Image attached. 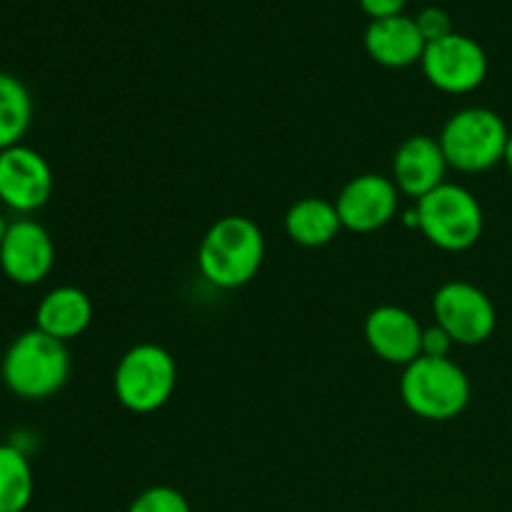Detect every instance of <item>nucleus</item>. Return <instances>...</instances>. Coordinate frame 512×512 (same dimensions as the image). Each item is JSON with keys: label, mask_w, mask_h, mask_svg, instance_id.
<instances>
[{"label": "nucleus", "mask_w": 512, "mask_h": 512, "mask_svg": "<svg viewBox=\"0 0 512 512\" xmlns=\"http://www.w3.org/2000/svg\"><path fill=\"white\" fill-rule=\"evenodd\" d=\"M435 323L455 345H480L498 328V310L485 290L465 280H450L433 295Z\"/></svg>", "instance_id": "obj_7"}, {"label": "nucleus", "mask_w": 512, "mask_h": 512, "mask_svg": "<svg viewBox=\"0 0 512 512\" xmlns=\"http://www.w3.org/2000/svg\"><path fill=\"white\" fill-rule=\"evenodd\" d=\"M503 163L508 165V170L512 173V133H510V138H508V148H505V158H503Z\"/></svg>", "instance_id": "obj_23"}, {"label": "nucleus", "mask_w": 512, "mask_h": 512, "mask_svg": "<svg viewBox=\"0 0 512 512\" xmlns=\"http://www.w3.org/2000/svg\"><path fill=\"white\" fill-rule=\"evenodd\" d=\"M8 225H10V223H5V220H3V215H0V245H3V240H5V233H8Z\"/></svg>", "instance_id": "obj_24"}, {"label": "nucleus", "mask_w": 512, "mask_h": 512, "mask_svg": "<svg viewBox=\"0 0 512 512\" xmlns=\"http://www.w3.org/2000/svg\"><path fill=\"white\" fill-rule=\"evenodd\" d=\"M420 65L430 85L453 95L470 93L488 78V53L478 40L463 33L425 43Z\"/></svg>", "instance_id": "obj_8"}, {"label": "nucleus", "mask_w": 512, "mask_h": 512, "mask_svg": "<svg viewBox=\"0 0 512 512\" xmlns=\"http://www.w3.org/2000/svg\"><path fill=\"white\" fill-rule=\"evenodd\" d=\"M415 23H418L420 33H423L425 43H433V40H440V38H445V35L455 33L453 20H450L448 10H443V8L420 10L418 18H415Z\"/></svg>", "instance_id": "obj_20"}, {"label": "nucleus", "mask_w": 512, "mask_h": 512, "mask_svg": "<svg viewBox=\"0 0 512 512\" xmlns=\"http://www.w3.org/2000/svg\"><path fill=\"white\" fill-rule=\"evenodd\" d=\"M365 48L375 63L385 68H408L420 63L425 53V38L410 15L373 20L365 30Z\"/></svg>", "instance_id": "obj_14"}, {"label": "nucleus", "mask_w": 512, "mask_h": 512, "mask_svg": "<svg viewBox=\"0 0 512 512\" xmlns=\"http://www.w3.org/2000/svg\"><path fill=\"white\" fill-rule=\"evenodd\" d=\"M70 375V355L63 340L43 330L18 335L3 358V380L18 398L45 400L58 393Z\"/></svg>", "instance_id": "obj_2"}, {"label": "nucleus", "mask_w": 512, "mask_h": 512, "mask_svg": "<svg viewBox=\"0 0 512 512\" xmlns=\"http://www.w3.org/2000/svg\"><path fill=\"white\" fill-rule=\"evenodd\" d=\"M128 512H190V503L170 485H153L130 503Z\"/></svg>", "instance_id": "obj_19"}, {"label": "nucleus", "mask_w": 512, "mask_h": 512, "mask_svg": "<svg viewBox=\"0 0 512 512\" xmlns=\"http://www.w3.org/2000/svg\"><path fill=\"white\" fill-rule=\"evenodd\" d=\"M423 325L398 305H380L365 318V340L385 363L410 365L423 353Z\"/></svg>", "instance_id": "obj_12"}, {"label": "nucleus", "mask_w": 512, "mask_h": 512, "mask_svg": "<svg viewBox=\"0 0 512 512\" xmlns=\"http://www.w3.org/2000/svg\"><path fill=\"white\" fill-rule=\"evenodd\" d=\"M55 263V245L48 230L35 220H15L8 225L0 245V268L13 283L38 285L48 278Z\"/></svg>", "instance_id": "obj_11"}, {"label": "nucleus", "mask_w": 512, "mask_h": 512, "mask_svg": "<svg viewBox=\"0 0 512 512\" xmlns=\"http://www.w3.org/2000/svg\"><path fill=\"white\" fill-rule=\"evenodd\" d=\"M30 120H33V100L28 88L15 75L0 73V153L20 145V138L30 128Z\"/></svg>", "instance_id": "obj_17"}, {"label": "nucleus", "mask_w": 512, "mask_h": 512, "mask_svg": "<svg viewBox=\"0 0 512 512\" xmlns=\"http://www.w3.org/2000/svg\"><path fill=\"white\" fill-rule=\"evenodd\" d=\"M340 215L335 203H328L323 198H303L295 205H290L285 215V230L293 243L303 248H323L338 238Z\"/></svg>", "instance_id": "obj_16"}, {"label": "nucleus", "mask_w": 512, "mask_h": 512, "mask_svg": "<svg viewBox=\"0 0 512 512\" xmlns=\"http://www.w3.org/2000/svg\"><path fill=\"white\" fill-rule=\"evenodd\" d=\"M448 168L450 165L438 138L413 135L395 150L393 183L398 185L400 193L420 200L445 183Z\"/></svg>", "instance_id": "obj_13"}, {"label": "nucleus", "mask_w": 512, "mask_h": 512, "mask_svg": "<svg viewBox=\"0 0 512 512\" xmlns=\"http://www.w3.org/2000/svg\"><path fill=\"white\" fill-rule=\"evenodd\" d=\"M178 385L173 355L155 343H140L120 358L113 375L115 398L130 413H155L163 408Z\"/></svg>", "instance_id": "obj_5"}, {"label": "nucleus", "mask_w": 512, "mask_h": 512, "mask_svg": "<svg viewBox=\"0 0 512 512\" xmlns=\"http://www.w3.org/2000/svg\"><path fill=\"white\" fill-rule=\"evenodd\" d=\"M365 13L373 20L380 18H393V15H400L405 8V0H360Z\"/></svg>", "instance_id": "obj_22"}, {"label": "nucleus", "mask_w": 512, "mask_h": 512, "mask_svg": "<svg viewBox=\"0 0 512 512\" xmlns=\"http://www.w3.org/2000/svg\"><path fill=\"white\" fill-rule=\"evenodd\" d=\"M265 260V238L258 223L228 215L210 225L198 248V268L218 288H243L258 275Z\"/></svg>", "instance_id": "obj_1"}, {"label": "nucleus", "mask_w": 512, "mask_h": 512, "mask_svg": "<svg viewBox=\"0 0 512 512\" xmlns=\"http://www.w3.org/2000/svg\"><path fill=\"white\" fill-rule=\"evenodd\" d=\"M455 340L440 328L438 323L430 325L423 330V353L425 358H450V350H453Z\"/></svg>", "instance_id": "obj_21"}, {"label": "nucleus", "mask_w": 512, "mask_h": 512, "mask_svg": "<svg viewBox=\"0 0 512 512\" xmlns=\"http://www.w3.org/2000/svg\"><path fill=\"white\" fill-rule=\"evenodd\" d=\"M418 228L440 250L460 253L473 248L485 228L483 208L468 188L443 183L418 200Z\"/></svg>", "instance_id": "obj_6"}, {"label": "nucleus", "mask_w": 512, "mask_h": 512, "mask_svg": "<svg viewBox=\"0 0 512 512\" xmlns=\"http://www.w3.org/2000/svg\"><path fill=\"white\" fill-rule=\"evenodd\" d=\"M33 470L15 445H0V512H23L33 500Z\"/></svg>", "instance_id": "obj_18"}, {"label": "nucleus", "mask_w": 512, "mask_h": 512, "mask_svg": "<svg viewBox=\"0 0 512 512\" xmlns=\"http://www.w3.org/2000/svg\"><path fill=\"white\" fill-rule=\"evenodd\" d=\"M508 125L490 108H463L450 115L440 133V148L450 168L460 173H483L505 158Z\"/></svg>", "instance_id": "obj_4"}, {"label": "nucleus", "mask_w": 512, "mask_h": 512, "mask_svg": "<svg viewBox=\"0 0 512 512\" xmlns=\"http://www.w3.org/2000/svg\"><path fill=\"white\" fill-rule=\"evenodd\" d=\"M398 193L393 178L375 173L358 175L345 183L335 200L340 223L353 233H373L385 228L398 215Z\"/></svg>", "instance_id": "obj_10"}, {"label": "nucleus", "mask_w": 512, "mask_h": 512, "mask_svg": "<svg viewBox=\"0 0 512 512\" xmlns=\"http://www.w3.org/2000/svg\"><path fill=\"white\" fill-rule=\"evenodd\" d=\"M53 193V170L38 150L13 145L0 153V200L18 213L43 208Z\"/></svg>", "instance_id": "obj_9"}, {"label": "nucleus", "mask_w": 512, "mask_h": 512, "mask_svg": "<svg viewBox=\"0 0 512 512\" xmlns=\"http://www.w3.org/2000/svg\"><path fill=\"white\" fill-rule=\"evenodd\" d=\"M400 395L413 415L433 423L453 420L468 408L470 380L465 370L450 358L420 355L405 365L400 378Z\"/></svg>", "instance_id": "obj_3"}, {"label": "nucleus", "mask_w": 512, "mask_h": 512, "mask_svg": "<svg viewBox=\"0 0 512 512\" xmlns=\"http://www.w3.org/2000/svg\"><path fill=\"white\" fill-rule=\"evenodd\" d=\"M93 320V303L75 285H60L40 300L35 310V328L63 343L78 338Z\"/></svg>", "instance_id": "obj_15"}]
</instances>
